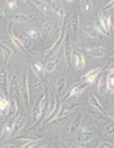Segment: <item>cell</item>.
Instances as JSON below:
<instances>
[{"label": "cell", "mask_w": 114, "mask_h": 148, "mask_svg": "<svg viewBox=\"0 0 114 148\" xmlns=\"http://www.w3.org/2000/svg\"><path fill=\"white\" fill-rule=\"evenodd\" d=\"M17 93L19 98L23 101L24 106L28 107L30 106V89H28V81H27V72L24 70V75L23 78L19 81L17 86Z\"/></svg>", "instance_id": "obj_1"}, {"label": "cell", "mask_w": 114, "mask_h": 148, "mask_svg": "<svg viewBox=\"0 0 114 148\" xmlns=\"http://www.w3.org/2000/svg\"><path fill=\"white\" fill-rule=\"evenodd\" d=\"M26 72H27V81H28V89L30 91H33V92H42L44 91L41 78L31 69L30 65L26 68Z\"/></svg>", "instance_id": "obj_2"}, {"label": "cell", "mask_w": 114, "mask_h": 148, "mask_svg": "<svg viewBox=\"0 0 114 148\" xmlns=\"http://www.w3.org/2000/svg\"><path fill=\"white\" fill-rule=\"evenodd\" d=\"M59 97H58V95H57V92L54 91H51V93H50V96H49V107H48V114H46V121L48 123H50V121H53V119H54V116H55V114L58 112V110H59Z\"/></svg>", "instance_id": "obj_3"}, {"label": "cell", "mask_w": 114, "mask_h": 148, "mask_svg": "<svg viewBox=\"0 0 114 148\" xmlns=\"http://www.w3.org/2000/svg\"><path fill=\"white\" fill-rule=\"evenodd\" d=\"M79 107V105H75V103H70V102H64L61 106L59 107L58 112L55 114L54 120H59L61 118H66L67 115H69L70 112H73L75 110H77Z\"/></svg>", "instance_id": "obj_4"}, {"label": "cell", "mask_w": 114, "mask_h": 148, "mask_svg": "<svg viewBox=\"0 0 114 148\" xmlns=\"http://www.w3.org/2000/svg\"><path fill=\"white\" fill-rule=\"evenodd\" d=\"M87 87H88V84H86V83H82V82L81 83H75V84L69 88L68 93H67V96L64 98H68V100H77Z\"/></svg>", "instance_id": "obj_5"}, {"label": "cell", "mask_w": 114, "mask_h": 148, "mask_svg": "<svg viewBox=\"0 0 114 148\" xmlns=\"http://www.w3.org/2000/svg\"><path fill=\"white\" fill-rule=\"evenodd\" d=\"M63 52H64V58H66L67 64H70V60H72V54H73V46H72V40H70V36L68 33V31H66V37H64L63 41Z\"/></svg>", "instance_id": "obj_6"}, {"label": "cell", "mask_w": 114, "mask_h": 148, "mask_svg": "<svg viewBox=\"0 0 114 148\" xmlns=\"http://www.w3.org/2000/svg\"><path fill=\"white\" fill-rule=\"evenodd\" d=\"M99 19L100 22L103 23L104 28L106 31V36L110 35V29H112V14L109 13V12L104 10V9H101L100 13H99Z\"/></svg>", "instance_id": "obj_7"}, {"label": "cell", "mask_w": 114, "mask_h": 148, "mask_svg": "<svg viewBox=\"0 0 114 148\" xmlns=\"http://www.w3.org/2000/svg\"><path fill=\"white\" fill-rule=\"evenodd\" d=\"M66 31L67 28H64L63 33L60 35V37L57 40V41L54 42L53 45L50 46V47L45 52H44V58H49V56H54V54H57L58 52V49L60 47V46H63V40H64V36H66Z\"/></svg>", "instance_id": "obj_8"}, {"label": "cell", "mask_w": 114, "mask_h": 148, "mask_svg": "<svg viewBox=\"0 0 114 148\" xmlns=\"http://www.w3.org/2000/svg\"><path fill=\"white\" fill-rule=\"evenodd\" d=\"M103 73V69L101 68H95V69L88 70L87 73L82 77V83H86V84H92L97 78L100 77V74Z\"/></svg>", "instance_id": "obj_9"}, {"label": "cell", "mask_w": 114, "mask_h": 148, "mask_svg": "<svg viewBox=\"0 0 114 148\" xmlns=\"http://www.w3.org/2000/svg\"><path fill=\"white\" fill-rule=\"evenodd\" d=\"M18 115V114H17ZM15 118L17 116H13V118L9 119V121L3 126V130H1V134H0V137H1V139H8V138H10L12 135H13V129H14V123H15Z\"/></svg>", "instance_id": "obj_10"}, {"label": "cell", "mask_w": 114, "mask_h": 148, "mask_svg": "<svg viewBox=\"0 0 114 148\" xmlns=\"http://www.w3.org/2000/svg\"><path fill=\"white\" fill-rule=\"evenodd\" d=\"M0 51H1V55L4 56V61H8L13 55L14 46H12L8 41H0Z\"/></svg>", "instance_id": "obj_11"}, {"label": "cell", "mask_w": 114, "mask_h": 148, "mask_svg": "<svg viewBox=\"0 0 114 148\" xmlns=\"http://www.w3.org/2000/svg\"><path fill=\"white\" fill-rule=\"evenodd\" d=\"M61 54H63V49H60V50L54 55L55 58H53V59H51L50 61H48V64L45 65V70H46L48 73H51V72H54V70L57 69L58 64H59V61H60V59H61Z\"/></svg>", "instance_id": "obj_12"}, {"label": "cell", "mask_w": 114, "mask_h": 148, "mask_svg": "<svg viewBox=\"0 0 114 148\" xmlns=\"http://www.w3.org/2000/svg\"><path fill=\"white\" fill-rule=\"evenodd\" d=\"M8 72L5 69H0V91L5 95V97L9 95L8 91Z\"/></svg>", "instance_id": "obj_13"}, {"label": "cell", "mask_w": 114, "mask_h": 148, "mask_svg": "<svg viewBox=\"0 0 114 148\" xmlns=\"http://www.w3.org/2000/svg\"><path fill=\"white\" fill-rule=\"evenodd\" d=\"M26 115H23V114H21V112H18V115H17V118H15V123H14V129H13V137L14 135H17L18 133H19L21 130L23 129V126L24 124H26Z\"/></svg>", "instance_id": "obj_14"}, {"label": "cell", "mask_w": 114, "mask_h": 148, "mask_svg": "<svg viewBox=\"0 0 114 148\" xmlns=\"http://www.w3.org/2000/svg\"><path fill=\"white\" fill-rule=\"evenodd\" d=\"M108 91V73L103 72L99 77V81H97V92L100 95H104Z\"/></svg>", "instance_id": "obj_15"}, {"label": "cell", "mask_w": 114, "mask_h": 148, "mask_svg": "<svg viewBox=\"0 0 114 148\" xmlns=\"http://www.w3.org/2000/svg\"><path fill=\"white\" fill-rule=\"evenodd\" d=\"M72 60H73V64H75V66H76L78 70L84 69V66L86 65V59H85V56H84L82 54H79L78 51H75V50H73Z\"/></svg>", "instance_id": "obj_16"}, {"label": "cell", "mask_w": 114, "mask_h": 148, "mask_svg": "<svg viewBox=\"0 0 114 148\" xmlns=\"http://www.w3.org/2000/svg\"><path fill=\"white\" fill-rule=\"evenodd\" d=\"M35 14L33 13H18L10 17L12 22H17V23H23V22H28V21L33 19Z\"/></svg>", "instance_id": "obj_17"}, {"label": "cell", "mask_w": 114, "mask_h": 148, "mask_svg": "<svg viewBox=\"0 0 114 148\" xmlns=\"http://www.w3.org/2000/svg\"><path fill=\"white\" fill-rule=\"evenodd\" d=\"M54 22H51V21H48V22H44V24H42L41 27V37L44 40L49 38L51 35V32L54 31Z\"/></svg>", "instance_id": "obj_18"}, {"label": "cell", "mask_w": 114, "mask_h": 148, "mask_svg": "<svg viewBox=\"0 0 114 148\" xmlns=\"http://www.w3.org/2000/svg\"><path fill=\"white\" fill-rule=\"evenodd\" d=\"M87 52L92 58H104L106 55V49L104 46H95V47L87 49Z\"/></svg>", "instance_id": "obj_19"}, {"label": "cell", "mask_w": 114, "mask_h": 148, "mask_svg": "<svg viewBox=\"0 0 114 148\" xmlns=\"http://www.w3.org/2000/svg\"><path fill=\"white\" fill-rule=\"evenodd\" d=\"M67 88V78L66 77H60L55 83V92H57L58 97H61L64 95V91Z\"/></svg>", "instance_id": "obj_20"}, {"label": "cell", "mask_w": 114, "mask_h": 148, "mask_svg": "<svg viewBox=\"0 0 114 148\" xmlns=\"http://www.w3.org/2000/svg\"><path fill=\"white\" fill-rule=\"evenodd\" d=\"M9 38H10V41L13 42V46H14V47H17L18 50H21V51H27L26 47L23 46V44L21 42V40L18 38V36H15L14 33H13L12 26H9Z\"/></svg>", "instance_id": "obj_21"}, {"label": "cell", "mask_w": 114, "mask_h": 148, "mask_svg": "<svg viewBox=\"0 0 114 148\" xmlns=\"http://www.w3.org/2000/svg\"><path fill=\"white\" fill-rule=\"evenodd\" d=\"M30 68H31V69H32L36 74H37L40 78H41V77L45 74V72H46V70H45V66H44V64L40 63V61H37V60L33 61V63L30 65Z\"/></svg>", "instance_id": "obj_22"}, {"label": "cell", "mask_w": 114, "mask_h": 148, "mask_svg": "<svg viewBox=\"0 0 114 148\" xmlns=\"http://www.w3.org/2000/svg\"><path fill=\"white\" fill-rule=\"evenodd\" d=\"M32 118H33V124L39 123V120L42 118L41 106H40V98L37 100V102L33 105V109H32Z\"/></svg>", "instance_id": "obj_23"}, {"label": "cell", "mask_w": 114, "mask_h": 148, "mask_svg": "<svg viewBox=\"0 0 114 148\" xmlns=\"http://www.w3.org/2000/svg\"><path fill=\"white\" fill-rule=\"evenodd\" d=\"M84 35L90 37V38H100V33L94 26H85L84 27Z\"/></svg>", "instance_id": "obj_24"}, {"label": "cell", "mask_w": 114, "mask_h": 148, "mask_svg": "<svg viewBox=\"0 0 114 148\" xmlns=\"http://www.w3.org/2000/svg\"><path fill=\"white\" fill-rule=\"evenodd\" d=\"M88 103H90V106L92 107V109H95V110H99V111H101V112H105V110H104V107L101 106L100 101H99L96 97L94 96V93H91L90 96H88Z\"/></svg>", "instance_id": "obj_25"}, {"label": "cell", "mask_w": 114, "mask_h": 148, "mask_svg": "<svg viewBox=\"0 0 114 148\" xmlns=\"http://www.w3.org/2000/svg\"><path fill=\"white\" fill-rule=\"evenodd\" d=\"M31 3H32V4H35L36 7H37L45 15H49V14H50V5H49L48 3L40 1V0H33V1H31Z\"/></svg>", "instance_id": "obj_26"}, {"label": "cell", "mask_w": 114, "mask_h": 148, "mask_svg": "<svg viewBox=\"0 0 114 148\" xmlns=\"http://www.w3.org/2000/svg\"><path fill=\"white\" fill-rule=\"evenodd\" d=\"M94 137H95L94 132H85V133H79L77 135V140H78L79 143H87V142L92 140Z\"/></svg>", "instance_id": "obj_27"}, {"label": "cell", "mask_w": 114, "mask_h": 148, "mask_svg": "<svg viewBox=\"0 0 114 148\" xmlns=\"http://www.w3.org/2000/svg\"><path fill=\"white\" fill-rule=\"evenodd\" d=\"M26 33L31 37V38L36 40V41H41V40H42L41 33L39 32V29L33 28V27H28V28H26Z\"/></svg>", "instance_id": "obj_28"}, {"label": "cell", "mask_w": 114, "mask_h": 148, "mask_svg": "<svg viewBox=\"0 0 114 148\" xmlns=\"http://www.w3.org/2000/svg\"><path fill=\"white\" fill-rule=\"evenodd\" d=\"M81 128V116L77 115L75 120L72 121V124H70V128H69V135H73L76 133L78 129Z\"/></svg>", "instance_id": "obj_29"}, {"label": "cell", "mask_w": 114, "mask_h": 148, "mask_svg": "<svg viewBox=\"0 0 114 148\" xmlns=\"http://www.w3.org/2000/svg\"><path fill=\"white\" fill-rule=\"evenodd\" d=\"M18 38L21 40V42L23 44V46L26 47V50L30 47L31 45V37L26 33V31H19V36H18Z\"/></svg>", "instance_id": "obj_30"}, {"label": "cell", "mask_w": 114, "mask_h": 148, "mask_svg": "<svg viewBox=\"0 0 114 148\" xmlns=\"http://www.w3.org/2000/svg\"><path fill=\"white\" fill-rule=\"evenodd\" d=\"M70 26L75 32L78 31V26H79V17H78V12L77 9H75V12L72 13V19H70Z\"/></svg>", "instance_id": "obj_31"}, {"label": "cell", "mask_w": 114, "mask_h": 148, "mask_svg": "<svg viewBox=\"0 0 114 148\" xmlns=\"http://www.w3.org/2000/svg\"><path fill=\"white\" fill-rule=\"evenodd\" d=\"M18 70L15 72L14 74H12V75H9L8 77V91H9V93L12 92V89H13L15 87V83H17V79H18Z\"/></svg>", "instance_id": "obj_32"}, {"label": "cell", "mask_w": 114, "mask_h": 148, "mask_svg": "<svg viewBox=\"0 0 114 148\" xmlns=\"http://www.w3.org/2000/svg\"><path fill=\"white\" fill-rule=\"evenodd\" d=\"M18 114V102H17V98H12V102H10V110H9V118H13V116H17Z\"/></svg>", "instance_id": "obj_33"}, {"label": "cell", "mask_w": 114, "mask_h": 148, "mask_svg": "<svg viewBox=\"0 0 114 148\" xmlns=\"http://www.w3.org/2000/svg\"><path fill=\"white\" fill-rule=\"evenodd\" d=\"M90 115H91L94 119H97V120H104V119H106V116H108L106 112H101V111L95 110V109L90 110Z\"/></svg>", "instance_id": "obj_34"}, {"label": "cell", "mask_w": 114, "mask_h": 148, "mask_svg": "<svg viewBox=\"0 0 114 148\" xmlns=\"http://www.w3.org/2000/svg\"><path fill=\"white\" fill-rule=\"evenodd\" d=\"M94 27L97 29V32H99L100 35H106V31H105V28H104L103 23L100 22L99 18H96V19L94 21Z\"/></svg>", "instance_id": "obj_35"}, {"label": "cell", "mask_w": 114, "mask_h": 148, "mask_svg": "<svg viewBox=\"0 0 114 148\" xmlns=\"http://www.w3.org/2000/svg\"><path fill=\"white\" fill-rule=\"evenodd\" d=\"M104 135H105V137H112V135H114V123H110V124H108L105 126Z\"/></svg>", "instance_id": "obj_36"}, {"label": "cell", "mask_w": 114, "mask_h": 148, "mask_svg": "<svg viewBox=\"0 0 114 148\" xmlns=\"http://www.w3.org/2000/svg\"><path fill=\"white\" fill-rule=\"evenodd\" d=\"M108 89L114 93V74H108Z\"/></svg>", "instance_id": "obj_37"}, {"label": "cell", "mask_w": 114, "mask_h": 148, "mask_svg": "<svg viewBox=\"0 0 114 148\" xmlns=\"http://www.w3.org/2000/svg\"><path fill=\"white\" fill-rule=\"evenodd\" d=\"M17 4H18V1H15V0H13V1H7V5H8V9L9 10H14L15 8H17Z\"/></svg>", "instance_id": "obj_38"}, {"label": "cell", "mask_w": 114, "mask_h": 148, "mask_svg": "<svg viewBox=\"0 0 114 148\" xmlns=\"http://www.w3.org/2000/svg\"><path fill=\"white\" fill-rule=\"evenodd\" d=\"M97 148H114V146L109 142H101V143L97 146Z\"/></svg>", "instance_id": "obj_39"}, {"label": "cell", "mask_w": 114, "mask_h": 148, "mask_svg": "<svg viewBox=\"0 0 114 148\" xmlns=\"http://www.w3.org/2000/svg\"><path fill=\"white\" fill-rule=\"evenodd\" d=\"M36 146V142H27V143H24L21 148H33Z\"/></svg>", "instance_id": "obj_40"}, {"label": "cell", "mask_w": 114, "mask_h": 148, "mask_svg": "<svg viewBox=\"0 0 114 148\" xmlns=\"http://www.w3.org/2000/svg\"><path fill=\"white\" fill-rule=\"evenodd\" d=\"M81 7H82V10H88L90 9V3L88 1H81Z\"/></svg>", "instance_id": "obj_41"}, {"label": "cell", "mask_w": 114, "mask_h": 148, "mask_svg": "<svg viewBox=\"0 0 114 148\" xmlns=\"http://www.w3.org/2000/svg\"><path fill=\"white\" fill-rule=\"evenodd\" d=\"M112 8H114V0H113V1H109V3H108V4L105 5V7L103 8V9H104V10H106V12H109Z\"/></svg>", "instance_id": "obj_42"}, {"label": "cell", "mask_w": 114, "mask_h": 148, "mask_svg": "<svg viewBox=\"0 0 114 148\" xmlns=\"http://www.w3.org/2000/svg\"><path fill=\"white\" fill-rule=\"evenodd\" d=\"M106 115H108V118L112 119L114 121V109H109V110H108L106 111Z\"/></svg>", "instance_id": "obj_43"}, {"label": "cell", "mask_w": 114, "mask_h": 148, "mask_svg": "<svg viewBox=\"0 0 114 148\" xmlns=\"http://www.w3.org/2000/svg\"><path fill=\"white\" fill-rule=\"evenodd\" d=\"M79 130H81V133H85V132H90V129H88L87 125H81Z\"/></svg>", "instance_id": "obj_44"}, {"label": "cell", "mask_w": 114, "mask_h": 148, "mask_svg": "<svg viewBox=\"0 0 114 148\" xmlns=\"http://www.w3.org/2000/svg\"><path fill=\"white\" fill-rule=\"evenodd\" d=\"M3 148H17V147H15L13 143H5L4 146H3Z\"/></svg>", "instance_id": "obj_45"}, {"label": "cell", "mask_w": 114, "mask_h": 148, "mask_svg": "<svg viewBox=\"0 0 114 148\" xmlns=\"http://www.w3.org/2000/svg\"><path fill=\"white\" fill-rule=\"evenodd\" d=\"M109 74H114V64L109 66Z\"/></svg>", "instance_id": "obj_46"}, {"label": "cell", "mask_w": 114, "mask_h": 148, "mask_svg": "<svg viewBox=\"0 0 114 148\" xmlns=\"http://www.w3.org/2000/svg\"><path fill=\"white\" fill-rule=\"evenodd\" d=\"M108 64H109V65H112V64H114V54L112 55V58L109 59V61H108Z\"/></svg>", "instance_id": "obj_47"}, {"label": "cell", "mask_w": 114, "mask_h": 148, "mask_svg": "<svg viewBox=\"0 0 114 148\" xmlns=\"http://www.w3.org/2000/svg\"><path fill=\"white\" fill-rule=\"evenodd\" d=\"M4 17V12H3V9L0 8V18H3Z\"/></svg>", "instance_id": "obj_48"}, {"label": "cell", "mask_w": 114, "mask_h": 148, "mask_svg": "<svg viewBox=\"0 0 114 148\" xmlns=\"http://www.w3.org/2000/svg\"><path fill=\"white\" fill-rule=\"evenodd\" d=\"M112 28H113V31H114V19L112 21Z\"/></svg>", "instance_id": "obj_49"}, {"label": "cell", "mask_w": 114, "mask_h": 148, "mask_svg": "<svg viewBox=\"0 0 114 148\" xmlns=\"http://www.w3.org/2000/svg\"><path fill=\"white\" fill-rule=\"evenodd\" d=\"M75 148H85V147H79V146H75Z\"/></svg>", "instance_id": "obj_50"}, {"label": "cell", "mask_w": 114, "mask_h": 148, "mask_svg": "<svg viewBox=\"0 0 114 148\" xmlns=\"http://www.w3.org/2000/svg\"><path fill=\"white\" fill-rule=\"evenodd\" d=\"M42 148H51L50 146H45V147H42Z\"/></svg>", "instance_id": "obj_51"}, {"label": "cell", "mask_w": 114, "mask_h": 148, "mask_svg": "<svg viewBox=\"0 0 114 148\" xmlns=\"http://www.w3.org/2000/svg\"><path fill=\"white\" fill-rule=\"evenodd\" d=\"M68 148H75V146H70V147H68Z\"/></svg>", "instance_id": "obj_52"}]
</instances>
